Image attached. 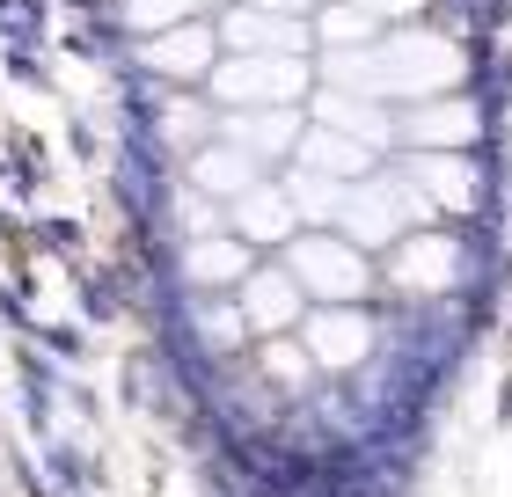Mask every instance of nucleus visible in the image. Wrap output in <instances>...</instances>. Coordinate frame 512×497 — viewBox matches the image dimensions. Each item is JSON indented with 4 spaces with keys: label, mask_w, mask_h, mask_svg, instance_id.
Here are the masks:
<instances>
[{
    "label": "nucleus",
    "mask_w": 512,
    "mask_h": 497,
    "mask_svg": "<svg viewBox=\"0 0 512 497\" xmlns=\"http://www.w3.org/2000/svg\"><path fill=\"white\" fill-rule=\"evenodd\" d=\"M469 132H476V110L469 103H439V96H425L410 110V125H403L410 147H461Z\"/></svg>",
    "instance_id": "f3484780"
},
{
    "label": "nucleus",
    "mask_w": 512,
    "mask_h": 497,
    "mask_svg": "<svg viewBox=\"0 0 512 497\" xmlns=\"http://www.w3.org/2000/svg\"><path fill=\"white\" fill-rule=\"evenodd\" d=\"M227 227L242 234V242H293L300 234V205H293V191H278V183H256V191H242L235 198V212H227Z\"/></svg>",
    "instance_id": "f8f14e48"
},
{
    "label": "nucleus",
    "mask_w": 512,
    "mask_h": 497,
    "mask_svg": "<svg viewBox=\"0 0 512 497\" xmlns=\"http://www.w3.org/2000/svg\"><path fill=\"white\" fill-rule=\"evenodd\" d=\"M454 271H461V249L447 242V234H410V242L395 249V278H403L410 293H439V286H454Z\"/></svg>",
    "instance_id": "4468645a"
},
{
    "label": "nucleus",
    "mask_w": 512,
    "mask_h": 497,
    "mask_svg": "<svg viewBox=\"0 0 512 497\" xmlns=\"http://www.w3.org/2000/svg\"><path fill=\"white\" fill-rule=\"evenodd\" d=\"M249 271H256V242H242L235 227L183 242V278H191V286H242Z\"/></svg>",
    "instance_id": "9d476101"
},
{
    "label": "nucleus",
    "mask_w": 512,
    "mask_h": 497,
    "mask_svg": "<svg viewBox=\"0 0 512 497\" xmlns=\"http://www.w3.org/2000/svg\"><path fill=\"white\" fill-rule=\"evenodd\" d=\"M300 344L315 351V366L344 373V366H359L366 351H374V322H366L352 300H315L308 315H300Z\"/></svg>",
    "instance_id": "423d86ee"
},
{
    "label": "nucleus",
    "mask_w": 512,
    "mask_h": 497,
    "mask_svg": "<svg viewBox=\"0 0 512 497\" xmlns=\"http://www.w3.org/2000/svg\"><path fill=\"white\" fill-rule=\"evenodd\" d=\"M425 191H410V183H395V176H374L366 191H344V205H337V227L352 234V242H366V249H381V242H403V227L410 220H425Z\"/></svg>",
    "instance_id": "20e7f679"
},
{
    "label": "nucleus",
    "mask_w": 512,
    "mask_h": 497,
    "mask_svg": "<svg viewBox=\"0 0 512 497\" xmlns=\"http://www.w3.org/2000/svg\"><path fill=\"white\" fill-rule=\"evenodd\" d=\"M191 183H198V191H213L220 205H235L242 191L264 183V161H256L249 147H235V139H205V147L191 154Z\"/></svg>",
    "instance_id": "9b49d317"
},
{
    "label": "nucleus",
    "mask_w": 512,
    "mask_h": 497,
    "mask_svg": "<svg viewBox=\"0 0 512 497\" xmlns=\"http://www.w3.org/2000/svg\"><path fill=\"white\" fill-rule=\"evenodd\" d=\"M139 59H147V74L161 81H213V30L191 15V22H169V30H154L139 44Z\"/></svg>",
    "instance_id": "6e6552de"
},
{
    "label": "nucleus",
    "mask_w": 512,
    "mask_h": 497,
    "mask_svg": "<svg viewBox=\"0 0 512 497\" xmlns=\"http://www.w3.org/2000/svg\"><path fill=\"white\" fill-rule=\"evenodd\" d=\"M205 132H213V117H205L198 103H169V139H191V147H205Z\"/></svg>",
    "instance_id": "5701e85b"
},
{
    "label": "nucleus",
    "mask_w": 512,
    "mask_h": 497,
    "mask_svg": "<svg viewBox=\"0 0 512 497\" xmlns=\"http://www.w3.org/2000/svg\"><path fill=\"white\" fill-rule=\"evenodd\" d=\"M315 37L330 44V52H359V44L381 37V15L366 8V0H352V8H322L315 15Z\"/></svg>",
    "instance_id": "a211bd4d"
},
{
    "label": "nucleus",
    "mask_w": 512,
    "mask_h": 497,
    "mask_svg": "<svg viewBox=\"0 0 512 497\" xmlns=\"http://www.w3.org/2000/svg\"><path fill=\"white\" fill-rule=\"evenodd\" d=\"M330 81L359 88V96H447L461 81V44L447 37H425V30H395L374 37L359 52H330Z\"/></svg>",
    "instance_id": "f257e3e1"
},
{
    "label": "nucleus",
    "mask_w": 512,
    "mask_h": 497,
    "mask_svg": "<svg viewBox=\"0 0 512 497\" xmlns=\"http://www.w3.org/2000/svg\"><path fill=\"white\" fill-rule=\"evenodd\" d=\"M125 22L139 37H154V30H169V22H191V0H125Z\"/></svg>",
    "instance_id": "4be33fe9"
},
{
    "label": "nucleus",
    "mask_w": 512,
    "mask_h": 497,
    "mask_svg": "<svg viewBox=\"0 0 512 497\" xmlns=\"http://www.w3.org/2000/svg\"><path fill=\"white\" fill-rule=\"evenodd\" d=\"M410 183H417L432 205H447V212H469V205H476V169H469V161H454L447 147H417Z\"/></svg>",
    "instance_id": "ddd939ff"
},
{
    "label": "nucleus",
    "mask_w": 512,
    "mask_h": 497,
    "mask_svg": "<svg viewBox=\"0 0 512 497\" xmlns=\"http://www.w3.org/2000/svg\"><path fill=\"white\" fill-rule=\"evenodd\" d=\"M235 300H242V315H249L256 337H293L300 315H308V286L293 278V264H256L235 286Z\"/></svg>",
    "instance_id": "39448f33"
},
{
    "label": "nucleus",
    "mask_w": 512,
    "mask_h": 497,
    "mask_svg": "<svg viewBox=\"0 0 512 497\" xmlns=\"http://www.w3.org/2000/svg\"><path fill=\"white\" fill-rule=\"evenodd\" d=\"M264 373H271V381H286V388H308L315 351H308V344H293V337H271V344H264Z\"/></svg>",
    "instance_id": "6ab92c4d"
},
{
    "label": "nucleus",
    "mask_w": 512,
    "mask_h": 497,
    "mask_svg": "<svg viewBox=\"0 0 512 497\" xmlns=\"http://www.w3.org/2000/svg\"><path fill=\"white\" fill-rule=\"evenodd\" d=\"M286 264H293L300 286H308V300H359L366 278H374V264H366V249L352 234H293Z\"/></svg>",
    "instance_id": "7ed1b4c3"
},
{
    "label": "nucleus",
    "mask_w": 512,
    "mask_h": 497,
    "mask_svg": "<svg viewBox=\"0 0 512 497\" xmlns=\"http://www.w3.org/2000/svg\"><path fill=\"white\" fill-rule=\"evenodd\" d=\"M366 8H374L381 22H403V15H417V8H425V0H366Z\"/></svg>",
    "instance_id": "b1692460"
},
{
    "label": "nucleus",
    "mask_w": 512,
    "mask_h": 497,
    "mask_svg": "<svg viewBox=\"0 0 512 497\" xmlns=\"http://www.w3.org/2000/svg\"><path fill=\"white\" fill-rule=\"evenodd\" d=\"M220 37L235 44V52H308V44H315V30H308L300 15H286V8H256V0H242V8L220 22Z\"/></svg>",
    "instance_id": "1a4fd4ad"
},
{
    "label": "nucleus",
    "mask_w": 512,
    "mask_h": 497,
    "mask_svg": "<svg viewBox=\"0 0 512 497\" xmlns=\"http://www.w3.org/2000/svg\"><path fill=\"white\" fill-rule=\"evenodd\" d=\"M293 205H300V212H315V220H337V205H344V176H315V169H300V176H293Z\"/></svg>",
    "instance_id": "aec40b11"
},
{
    "label": "nucleus",
    "mask_w": 512,
    "mask_h": 497,
    "mask_svg": "<svg viewBox=\"0 0 512 497\" xmlns=\"http://www.w3.org/2000/svg\"><path fill=\"white\" fill-rule=\"evenodd\" d=\"M315 117H322V125H337V132H352V139H366V147H381V139H388L381 96H366V103H359V88H344V81H330V88H322Z\"/></svg>",
    "instance_id": "dca6fc26"
},
{
    "label": "nucleus",
    "mask_w": 512,
    "mask_h": 497,
    "mask_svg": "<svg viewBox=\"0 0 512 497\" xmlns=\"http://www.w3.org/2000/svg\"><path fill=\"white\" fill-rule=\"evenodd\" d=\"M300 132H308V117H300L293 103H264V110H227V117H220V139H235V147H249L256 161H286V154H300Z\"/></svg>",
    "instance_id": "0eeeda50"
},
{
    "label": "nucleus",
    "mask_w": 512,
    "mask_h": 497,
    "mask_svg": "<svg viewBox=\"0 0 512 497\" xmlns=\"http://www.w3.org/2000/svg\"><path fill=\"white\" fill-rule=\"evenodd\" d=\"M256 8H286V15H308L315 0H256Z\"/></svg>",
    "instance_id": "393cba45"
},
{
    "label": "nucleus",
    "mask_w": 512,
    "mask_h": 497,
    "mask_svg": "<svg viewBox=\"0 0 512 497\" xmlns=\"http://www.w3.org/2000/svg\"><path fill=\"white\" fill-rule=\"evenodd\" d=\"M176 227H183V242H198V234H220V227H227V220H220V198L191 183V191L176 198Z\"/></svg>",
    "instance_id": "412c9836"
},
{
    "label": "nucleus",
    "mask_w": 512,
    "mask_h": 497,
    "mask_svg": "<svg viewBox=\"0 0 512 497\" xmlns=\"http://www.w3.org/2000/svg\"><path fill=\"white\" fill-rule=\"evenodd\" d=\"M308 52H235L213 66V96L227 110H264V103H300L308 96Z\"/></svg>",
    "instance_id": "f03ea898"
},
{
    "label": "nucleus",
    "mask_w": 512,
    "mask_h": 497,
    "mask_svg": "<svg viewBox=\"0 0 512 497\" xmlns=\"http://www.w3.org/2000/svg\"><path fill=\"white\" fill-rule=\"evenodd\" d=\"M366 161H374V147L337 132V125H322V117L300 132V169H315V176H366Z\"/></svg>",
    "instance_id": "2eb2a0df"
}]
</instances>
